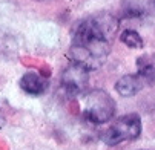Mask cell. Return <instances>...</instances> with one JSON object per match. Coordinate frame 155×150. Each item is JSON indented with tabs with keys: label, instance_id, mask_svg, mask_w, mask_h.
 Here are the masks:
<instances>
[{
	"label": "cell",
	"instance_id": "obj_1",
	"mask_svg": "<svg viewBox=\"0 0 155 150\" xmlns=\"http://www.w3.org/2000/svg\"><path fill=\"white\" fill-rule=\"evenodd\" d=\"M118 29V18L106 11L80 20L72 31L68 57L86 71H95L106 63Z\"/></svg>",
	"mask_w": 155,
	"mask_h": 150
},
{
	"label": "cell",
	"instance_id": "obj_2",
	"mask_svg": "<svg viewBox=\"0 0 155 150\" xmlns=\"http://www.w3.org/2000/svg\"><path fill=\"white\" fill-rule=\"evenodd\" d=\"M117 106L114 98L103 89L87 91L84 95L83 115L92 124H106L115 115Z\"/></svg>",
	"mask_w": 155,
	"mask_h": 150
},
{
	"label": "cell",
	"instance_id": "obj_3",
	"mask_svg": "<svg viewBox=\"0 0 155 150\" xmlns=\"http://www.w3.org/2000/svg\"><path fill=\"white\" fill-rule=\"evenodd\" d=\"M141 133V118L137 113H127L117 118L101 133V141L106 145H118L124 141L137 139Z\"/></svg>",
	"mask_w": 155,
	"mask_h": 150
},
{
	"label": "cell",
	"instance_id": "obj_4",
	"mask_svg": "<svg viewBox=\"0 0 155 150\" xmlns=\"http://www.w3.org/2000/svg\"><path fill=\"white\" fill-rule=\"evenodd\" d=\"M61 89L68 97H78L87 92L89 86V71L81 68L80 64L69 63L61 72L60 77Z\"/></svg>",
	"mask_w": 155,
	"mask_h": 150
},
{
	"label": "cell",
	"instance_id": "obj_5",
	"mask_svg": "<svg viewBox=\"0 0 155 150\" xmlns=\"http://www.w3.org/2000/svg\"><path fill=\"white\" fill-rule=\"evenodd\" d=\"M144 88H147V84L144 83V80L137 72L129 74V75H123L115 83V91L121 97H134L140 91H143Z\"/></svg>",
	"mask_w": 155,
	"mask_h": 150
},
{
	"label": "cell",
	"instance_id": "obj_6",
	"mask_svg": "<svg viewBox=\"0 0 155 150\" xmlns=\"http://www.w3.org/2000/svg\"><path fill=\"white\" fill-rule=\"evenodd\" d=\"M18 86H20L21 91L29 94V95H41V94L46 92L49 81L37 72H26L20 78Z\"/></svg>",
	"mask_w": 155,
	"mask_h": 150
},
{
	"label": "cell",
	"instance_id": "obj_7",
	"mask_svg": "<svg viewBox=\"0 0 155 150\" xmlns=\"http://www.w3.org/2000/svg\"><path fill=\"white\" fill-rule=\"evenodd\" d=\"M137 74L149 86L155 84V54H143L137 58Z\"/></svg>",
	"mask_w": 155,
	"mask_h": 150
},
{
	"label": "cell",
	"instance_id": "obj_8",
	"mask_svg": "<svg viewBox=\"0 0 155 150\" xmlns=\"http://www.w3.org/2000/svg\"><path fill=\"white\" fill-rule=\"evenodd\" d=\"M120 40H121V43H124V45L130 49H141L143 48V38L134 29H124L120 34Z\"/></svg>",
	"mask_w": 155,
	"mask_h": 150
}]
</instances>
